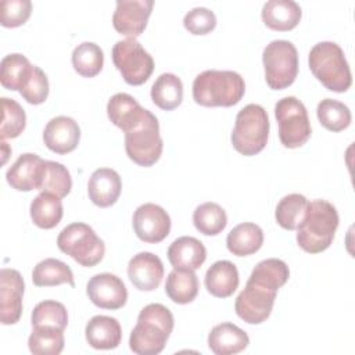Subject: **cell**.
I'll return each mask as SVG.
<instances>
[{"mask_svg":"<svg viewBox=\"0 0 355 355\" xmlns=\"http://www.w3.org/2000/svg\"><path fill=\"white\" fill-rule=\"evenodd\" d=\"M47 171V161L37 154H21L7 169V183L18 191L40 190Z\"/></svg>","mask_w":355,"mask_h":355,"instance_id":"cell-14","label":"cell"},{"mask_svg":"<svg viewBox=\"0 0 355 355\" xmlns=\"http://www.w3.org/2000/svg\"><path fill=\"white\" fill-rule=\"evenodd\" d=\"M261 15L268 28L284 32L298 25L302 11L294 0H269L262 6Z\"/></svg>","mask_w":355,"mask_h":355,"instance_id":"cell-24","label":"cell"},{"mask_svg":"<svg viewBox=\"0 0 355 355\" xmlns=\"http://www.w3.org/2000/svg\"><path fill=\"white\" fill-rule=\"evenodd\" d=\"M1 148H3V164H4L7 161V157H8V151H6L7 143L4 140H1Z\"/></svg>","mask_w":355,"mask_h":355,"instance_id":"cell-44","label":"cell"},{"mask_svg":"<svg viewBox=\"0 0 355 355\" xmlns=\"http://www.w3.org/2000/svg\"><path fill=\"white\" fill-rule=\"evenodd\" d=\"M166 295L176 304H189L198 294V279L194 270L173 269L165 283Z\"/></svg>","mask_w":355,"mask_h":355,"instance_id":"cell-31","label":"cell"},{"mask_svg":"<svg viewBox=\"0 0 355 355\" xmlns=\"http://www.w3.org/2000/svg\"><path fill=\"white\" fill-rule=\"evenodd\" d=\"M128 276L140 291L155 290L164 277V265L158 255L141 251L133 255L128 263Z\"/></svg>","mask_w":355,"mask_h":355,"instance_id":"cell-17","label":"cell"},{"mask_svg":"<svg viewBox=\"0 0 355 355\" xmlns=\"http://www.w3.org/2000/svg\"><path fill=\"white\" fill-rule=\"evenodd\" d=\"M19 94L33 105L42 104L46 101L49 96V79L47 75L42 71L39 67H33V72L28 83L24 86V89L19 90Z\"/></svg>","mask_w":355,"mask_h":355,"instance_id":"cell-43","label":"cell"},{"mask_svg":"<svg viewBox=\"0 0 355 355\" xmlns=\"http://www.w3.org/2000/svg\"><path fill=\"white\" fill-rule=\"evenodd\" d=\"M150 111L143 108L137 100L128 93H116L107 103L108 119L125 133L137 128Z\"/></svg>","mask_w":355,"mask_h":355,"instance_id":"cell-19","label":"cell"},{"mask_svg":"<svg viewBox=\"0 0 355 355\" xmlns=\"http://www.w3.org/2000/svg\"><path fill=\"white\" fill-rule=\"evenodd\" d=\"M162 148L164 141L159 135V122L151 111L137 128L125 133V151L140 166L154 165L159 159Z\"/></svg>","mask_w":355,"mask_h":355,"instance_id":"cell-9","label":"cell"},{"mask_svg":"<svg viewBox=\"0 0 355 355\" xmlns=\"http://www.w3.org/2000/svg\"><path fill=\"white\" fill-rule=\"evenodd\" d=\"M248 344V334L230 322L219 323L208 333V347L215 355H234L244 351Z\"/></svg>","mask_w":355,"mask_h":355,"instance_id":"cell-22","label":"cell"},{"mask_svg":"<svg viewBox=\"0 0 355 355\" xmlns=\"http://www.w3.org/2000/svg\"><path fill=\"white\" fill-rule=\"evenodd\" d=\"M57 247L61 252L86 268L101 262L105 254L104 241L89 225L82 222L65 226L57 237Z\"/></svg>","mask_w":355,"mask_h":355,"instance_id":"cell-6","label":"cell"},{"mask_svg":"<svg viewBox=\"0 0 355 355\" xmlns=\"http://www.w3.org/2000/svg\"><path fill=\"white\" fill-rule=\"evenodd\" d=\"M309 69L329 90L347 92L352 85V75L343 49L334 42H319L308 54Z\"/></svg>","mask_w":355,"mask_h":355,"instance_id":"cell-4","label":"cell"},{"mask_svg":"<svg viewBox=\"0 0 355 355\" xmlns=\"http://www.w3.org/2000/svg\"><path fill=\"white\" fill-rule=\"evenodd\" d=\"M72 65L79 75L93 78L103 69L104 53L98 44L93 42H83L72 51Z\"/></svg>","mask_w":355,"mask_h":355,"instance_id":"cell-33","label":"cell"},{"mask_svg":"<svg viewBox=\"0 0 355 355\" xmlns=\"http://www.w3.org/2000/svg\"><path fill=\"white\" fill-rule=\"evenodd\" d=\"M275 116L279 125V139L286 148L301 147L311 137L312 129L308 111L297 97L287 96L277 100Z\"/></svg>","mask_w":355,"mask_h":355,"instance_id":"cell-8","label":"cell"},{"mask_svg":"<svg viewBox=\"0 0 355 355\" xmlns=\"http://www.w3.org/2000/svg\"><path fill=\"white\" fill-rule=\"evenodd\" d=\"M1 140L18 137L26 126L25 110L14 98L1 97Z\"/></svg>","mask_w":355,"mask_h":355,"instance_id":"cell-39","label":"cell"},{"mask_svg":"<svg viewBox=\"0 0 355 355\" xmlns=\"http://www.w3.org/2000/svg\"><path fill=\"white\" fill-rule=\"evenodd\" d=\"M33 67L31 61L19 53H11L3 57L0 62V82L8 90H21L32 76Z\"/></svg>","mask_w":355,"mask_h":355,"instance_id":"cell-28","label":"cell"},{"mask_svg":"<svg viewBox=\"0 0 355 355\" xmlns=\"http://www.w3.org/2000/svg\"><path fill=\"white\" fill-rule=\"evenodd\" d=\"M112 62L132 86L147 82L154 71L153 57L136 39L118 40L112 47Z\"/></svg>","mask_w":355,"mask_h":355,"instance_id":"cell-10","label":"cell"},{"mask_svg":"<svg viewBox=\"0 0 355 355\" xmlns=\"http://www.w3.org/2000/svg\"><path fill=\"white\" fill-rule=\"evenodd\" d=\"M31 0H3L0 3V24L6 28L24 25L31 17Z\"/></svg>","mask_w":355,"mask_h":355,"instance_id":"cell-41","label":"cell"},{"mask_svg":"<svg viewBox=\"0 0 355 355\" xmlns=\"http://www.w3.org/2000/svg\"><path fill=\"white\" fill-rule=\"evenodd\" d=\"M85 336L94 349H114L121 344L122 329L115 318L96 315L87 322Z\"/></svg>","mask_w":355,"mask_h":355,"instance_id":"cell-23","label":"cell"},{"mask_svg":"<svg viewBox=\"0 0 355 355\" xmlns=\"http://www.w3.org/2000/svg\"><path fill=\"white\" fill-rule=\"evenodd\" d=\"M184 28L191 35H207L216 26V15L207 7H194L183 18Z\"/></svg>","mask_w":355,"mask_h":355,"instance_id":"cell-42","label":"cell"},{"mask_svg":"<svg viewBox=\"0 0 355 355\" xmlns=\"http://www.w3.org/2000/svg\"><path fill=\"white\" fill-rule=\"evenodd\" d=\"M153 103L165 111L178 108L183 101V83L175 73H161L151 86Z\"/></svg>","mask_w":355,"mask_h":355,"instance_id":"cell-29","label":"cell"},{"mask_svg":"<svg viewBox=\"0 0 355 355\" xmlns=\"http://www.w3.org/2000/svg\"><path fill=\"white\" fill-rule=\"evenodd\" d=\"M153 6V0H116L112 14L115 31L128 39H136L144 32Z\"/></svg>","mask_w":355,"mask_h":355,"instance_id":"cell-12","label":"cell"},{"mask_svg":"<svg viewBox=\"0 0 355 355\" xmlns=\"http://www.w3.org/2000/svg\"><path fill=\"white\" fill-rule=\"evenodd\" d=\"M172 312L162 304L146 305L129 337V348L137 355H157L164 348L173 330Z\"/></svg>","mask_w":355,"mask_h":355,"instance_id":"cell-1","label":"cell"},{"mask_svg":"<svg viewBox=\"0 0 355 355\" xmlns=\"http://www.w3.org/2000/svg\"><path fill=\"white\" fill-rule=\"evenodd\" d=\"M72 189L69 171L60 162L47 161V171L40 191H50L60 198L67 197Z\"/></svg>","mask_w":355,"mask_h":355,"instance_id":"cell-40","label":"cell"},{"mask_svg":"<svg viewBox=\"0 0 355 355\" xmlns=\"http://www.w3.org/2000/svg\"><path fill=\"white\" fill-rule=\"evenodd\" d=\"M316 115L322 126L331 132H341L351 123L352 115L349 108L334 98H324L318 104Z\"/></svg>","mask_w":355,"mask_h":355,"instance_id":"cell-36","label":"cell"},{"mask_svg":"<svg viewBox=\"0 0 355 355\" xmlns=\"http://www.w3.org/2000/svg\"><path fill=\"white\" fill-rule=\"evenodd\" d=\"M193 223L200 233L205 236H216L226 227L227 215L219 204L207 201L194 209Z\"/></svg>","mask_w":355,"mask_h":355,"instance_id":"cell-32","label":"cell"},{"mask_svg":"<svg viewBox=\"0 0 355 355\" xmlns=\"http://www.w3.org/2000/svg\"><path fill=\"white\" fill-rule=\"evenodd\" d=\"M89 300L103 309H119L128 301V290L114 273H97L86 284Z\"/></svg>","mask_w":355,"mask_h":355,"instance_id":"cell-15","label":"cell"},{"mask_svg":"<svg viewBox=\"0 0 355 355\" xmlns=\"http://www.w3.org/2000/svg\"><path fill=\"white\" fill-rule=\"evenodd\" d=\"M262 244L263 232L258 225L252 222H244L234 226L226 237L227 250L236 257L251 255L257 252Z\"/></svg>","mask_w":355,"mask_h":355,"instance_id":"cell-26","label":"cell"},{"mask_svg":"<svg viewBox=\"0 0 355 355\" xmlns=\"http://www.w3.org/2000/svg\"><path fill=\"white\" fill-rule=\"evenodd\" d=\"M32 327L49 326L65 330L68 324V312L64 304L54 300H44L39 302L31 315Z\"/></svg>","mask_w":355,"mask_h":355,"instance_id":"cell-38","label":"cell"},{"mask_svg":"<svg viewBox=\"0 0 355 355\" xmlns=\"http://www.w3.org/2000/svg\"><path fill=\"white\" fill-rule=\"evenodd\" d=\"M308 202L309 201L306 200V197L298 193L284 196L277 202L275 211L277 225L286 230H295L305 215Z\"/></svg>","mask_w":355,"mask_h":355,"instance_id":"cell-35","label":"cell"},{"mask_svg":"<svg viewBox=\"0 0 355 355\" xmlns=\"http://www.w3.org/2000/svg\"><path fill=\"white\" fill-rule=\"evenodd\" d=\"M276 294L277 290L248 279L234 301V311L245 323L259 324L270 316Z\"/></svg>","mask_w":355,"mask_h":355,"instance_id":"cell-11","label":"cell"},{"mask_svg":"<svg viewBox=\"0 0 355 355\" xmlns=\"http://www.w3.org/2000/svg\"><path fill=\"white\" fill-rule=\"evenodd\" d=\"M24 279L11 268L0 270V320L3 324H15L22 313Z\"/></svg>","mask_w":355,"mask_h":355,"instance_id":"cell-16","label":"cell"},{"mask_svg":"<svg viewBox=\"0 0 355 355\" xmlns=\"http://www.w3.org/2000/svg\"><path fill=\"white\" fill-rule=\"evenodd\" d=\"M64 330L49 326L33 327L29 338V351L35 355H58L64 349Z\"/></svg>","mask_w":355,"mask_h":355,"instance_id":"cell-34","label":"cell"},{"mask_svg":"<svg viewBox=\"0 0 355 355\" xmlns=\"http://www.w3.org/2000/svg\"><path fill=\"white\" fill-rule=\"evenodd\" d=\"M290 277V269L287 263L277 258H268L255 265L248 279L265 284L270 288L279 290L287 283Z\"/></svg>","mask_w":355,"mask_h":355,"instance_id":"cell-37","label":"cell"},{"mask_svg":"<svg viewBox=\"0 0 355 355\" xmlns=\"http://www.w3.org/2000/svg\"><path fill=\"white\" fill-rule=\"evenodd\" d=\"M166 255L173 269L196 270L204 263L207 258V250L198 239L191 236H182L172 241Z\"/></svg>","mask_w":355,"mask_h":355,"instance_id":"cell-21","label":"cell"},{"mask_svg":"<svg viewBox=\"0 0 355 355\" xmlns=\"http://www.w3.org/2000/svg\"><path fill=\"white\" fill-rule=\"evenodd\" d=\"M204 283L208 293L212 294L214 297L227 298L239 287V270L236 265L230 261H216L208 268Z\"/></svg>","mask_w":355,"mask_h":355,"instance_id":"cell-25","label":"cell"},{"mask_svg":"<svg viewBox=\"0 0 355 355\" xmlns=\"http://www.w3.org/2000/svg\"><path fill=\"white\" fill-rule=\"evenodd\" d=\"M136 236L144 243H159L171 232V218L168 212L154 204L146 202L136 208L132 219Z\"/></svg>","mask_w":355,"mask_h":355,"instance_id":"cell-13","label":"cell"},{"mask_svg":"<svg viewBox=\"0 0 355 355\" xmlns=\"http://www.w3.org/2000/svg\"><path fill=\"white\" fill-rule=\"evenodd\" d=\"M338 212L326 200L308 202L305 215L297 226V243L309 252L319 254L330 247L338 227Z\"/></svg>","mask_w":355,"mask_h":355,"instance_id":"cell-2","label":"cell"},{"mask_svg":"<svg viewBox=\"0 0 355 355\" xmlns=\"http://www.w3.org/2000/svg\"><path fill=\"white\" fill-rule=\"evenodd\" d=\"M32 282L37 287H51L62 283H68L75 287L73 273L71 268L55 258H46L36 263L32 270Z\"/></svg>","mask_w":355,"mask_h":355,"instance_id":"cell-30","label":"cell"},{"mask_svg":"<svg viewBox=\"0 0 355 355\" xmlns=\"http://www.w3.org/2000/svg\"><path fill=\"white\" fill-rule=\"evenodd\" d=\"M121 176L111 168L96 169L87 182V194L90 201L101 208L114 205L121 196Z\"/></svg>","mask_w":355,"mask_h":355,"instance_id":"cell-20","label":"cell"},{"mask_svg":"<svg viewBox=\"0 0 355 355\" xmlns=\"http://www.w3.org/2000/svg\"><path fill=\"white\" fill-rule=\"evenodd\" d=\"M245 93L243 76L234 71L207 69L193 82V98L202 107H232Z\"/></svg>","mask_w":355,"mask_h":355,"instance_id":"cell-3","label":"cell"},{"mask_svg":"<svg viewBox=\"0 0 355 355\" xmlns=\"http://www.w3.org/2000/svg\"><path fill=\"white\" fill-rule=\"evenodd\" d=\"M269 136V116L259 104L243 107L237 115L230 136L232 144L243 155L251 157L261 153Z\"/></svg>","mask_w":355,"mask_h":355,"instance_id":"cell-5","label":"cell"},{"mask_svg":"<svg viewBox=\"0 0 355 355\" xmlns=\"http://www.w3.org/2000/svg\"><path fill=\"white\" fill-rule=\"evenodd\" d=\"M31 219L40 229H53L62 219L64 208L58 196L40 191L31 202Z\"/></svg>","mask_w":355,"mask_h":355,"instance_id":"cell-27","label":"cell"},{"mask_svg":"<svg viewBox=\"0 0 355 355\" xmlns=\"http://www.w3.org/2000/svg\"><path fill=\"white\" fill-rule=\"evenodd\" d=\"M265 80L273 90L293 85L298 73V51L290 40H272L262 53Z\"/></svg>","mask_w":355,"mask_h":355,"instance_id":"cell-7","label":"cell"},{"mask_svg":"<svg viewBox=\"0 0 355 355\" xmlns=\"http://www.w3.org/2000/svg\"><path fill=\"white\" fill-rule=\"evenodd\" d=\"M80 140V128L69 116L51 118L43 130V141L49 150L57 154L73 151Z\"/></svg>","mask_w":355,"mask_h":355,"instance_id":"cell-18","label":"cell"}]
</instances>
